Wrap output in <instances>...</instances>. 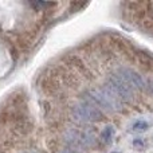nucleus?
<instances>
[{"label": "nucleus", "instance_id": "obj_1", "mask_svg": "<svg viewBox=\"0 0 153 153\" xmlns=\"http://www.w3.org/2000/svg\"><path fill=\"white\" fill-rule=\"evenodd\" d=\"M151 85H152V86H151V87H152V90H153V81H152V83H151Z\"/></svg>", "mask_w": 153, "mask_h": 153}]
</instances>
